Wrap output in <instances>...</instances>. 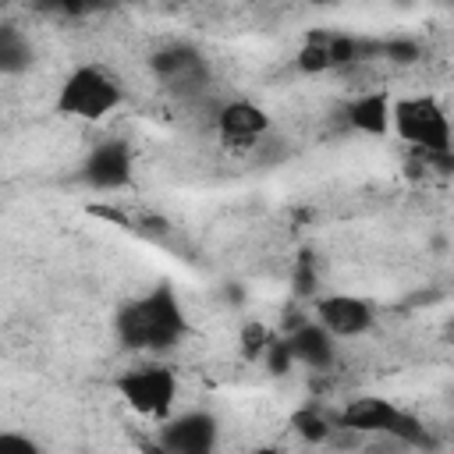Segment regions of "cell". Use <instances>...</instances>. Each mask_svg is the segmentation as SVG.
Here are the masks:
<instances>
[{
	"instance_id": "obj_1",
	"label": "cell",
	"mask_w": 454,
	"mask_h": 454,
	"mask_svg": "<svg viewBox=\"0 0 454 454\" xmlns=\"http://www.w3.org/2000/svg\"><path fill=\"white\" fill-rule=\"evenodd\" d=\"M114 333L124 351H138V355L174 351L188 333V316L177 291L163 280L145 294L124 301L114 312Z\"/></svg>"
},
{
	"instance_id": "obj_2",
	"label": "cell",
	"mask_w": 454,
	"mask_h": 454,
	"mask_svg": "<svg viewBox=\"0 0 454 454\" xmlns=\"http://www.w3.org/2000/svg\"><path fill=\"white\" fill-rule=\"evenodd\" d=\"M337 429L387 436V440H397L401 447H426L429 443V433H426L422 419L397 408L387 397H355V401H348L344 411L337 415Z\"/></svg>"
},
{
	"instance_id": "obj_3",
	"label": "cell",
	"mask_w": 454,
	"mask_h": 454,
	"mask_svg": "<svg viewBox=\"0 0 454 454\" xmlns=\"http://www.w3.org/2000/svg\"><path fill=\"white\" fill-rule=\"evenodd\" d=\"M124 103V89L117 74H110L99 64H78L57 92V114L74 117V121H103Z\"/></svg>"
},
{
	"instance_id": "obj_4",
	"label": "cell",
	"mask_w": 454,
	"mask_h": 454,
	"mask_svg": "<svg viewBox=\"0 0 454 454\" xmlns=\"http://www.w3.org/2000/svg\"><path fill=\"white\" fill-rule=\"evenodd\" d=\"M390 131H397L415 153H450V121L433 96H401L390 103Z\"/></svg>"
},
{
	"instance_id": "obj_5",
	"label": "cell",
	"mask_w": 454,
	"mask_h": 454,
	"mask_svg": "<svg viewBox=\"0 0 454 454\" xmlns=\"http://www.w3.org/2000/svg\"><path fill=\"white\" fill-rule=\"evenodd\" d=\"M117 397L145 419H167L177 401V376L170 365H131L114 380Z\"/></svg>"
},
{
	"instance_id": "obj_6",
	"label": "cell",
	"mask_w": 454,
	"mask_h": 454,
	"mask_svg": "<svg viewBox=\"0 0 454 454\" xmlns=\"http://www.w3.org/2000/svg\"><path fill=\"white\" fill-rule=\"evenodd\" d=\"M372 53L380 57V43H372V39H358V35L333 32V28H316V32H309L301 39V46L294 53V64L305 74H323V71H337V67L358 64V60H365Z\"/></svg>"
},
{
	"instance_id": "obj_7",
	"label": "cell",
	"mask_w": 454,
	"mask_h": 454,
	"mask_svg": "<svg viewBox=\"0 0 454 454\" xmlns=\"http://www.w3.org/2000/svg\"><path fill=\"white\" fill-rule=\"evenodd\" d=\"M149 71L156 74V82L181 99L199 96L209 85V64L206 57L192 46V43H167L149 57Z\"/></svg>"
},
{
	"instance_id": "obj_8",
	"label": "cell",
	"mask_w": 454,
	"mask_h": 454,
	"mask_svg": "<svg viewBox=\"0 0 454 454\" xmlns=\"http://www.w3.org/2000/svg\"><path fill=\"white\" fill-rule=\"evenodd\" d=\"M220 440V422L209 411H184L174 419H163L156 433L153 454H213Z\"/></svg>"
},
{
	"instance_id": "obj_9",
	"label": "cell",
	"mask_w": 454,
	"mask_h": 454,
	"mask_svg": "<svg viewBox=\"0 0 454 454\" xmlns=\"http://www.w3.org/2000/svg\"><path fill=\"white\" fill-rule=\"evenodd\" d=\"M135 163H131V145L124 138H106L89 149L82 160V181L96 192H121L131 184Z\"/></svg>"
},
{
	"instance_id": "obj_10",
	"label": "cell",
	"mask_w": 454,
	"mask_h": 454,
	"mask_svg": "<svg viewBox=\"0 0 454 454\" xmlns=\"http://www.w3.org/2000/svg\"><path fill=\"white\" fill-rule=\"evenodd\" d=\"M216 124V135L223 145H234V149H252L259 145L266 135H270V114L248 99H231L216 110L213 117Z\"/></svg>"
},
{
	"instance_id": "obj_11",
	"label": "cell",
	"mask_w": 454,
	"mask_h": 454,
	"mask_svg": "<svg viewBox=\"0 0 454 454\" xmlns=\"http://www.w3.org/2000/svg\"><path fill=\"white\" fill-rule=\"evenodd\" d=\"M316 323L337 337H358L372 326V305L355 294H323L316 298Z\"/></svg>"
},
{
	"instance_id": "obj_12",
	"label": "cell",
	"mask_w": 454,
	"mask_h": 454,
	"mask_svg": "<svg viewBox=\"0 0 454 454\" xmlns=\"http://www.w3.org/2000/svg\"><path fill=\"white\" fill-rule=\"evenodd\" d=\"M284 340H287L291 358L301 362V365H309V369H330L333 358H337V340H333L319 323H312V319L294 323V326L284 333Z\"/></svg>"
},
{
	"instance_id": "obj_13",
	"label": "cell",
	"mask_w": 454,
	"mask_h": 454,
	"mask_svg": "<svg viewBox=\"0 0 454 454\" xmlns=\"http://www.w3.org/2000/svg\"><path fill=\"white\" fill-rule=\"evenodd\" d=\"M390 96L387 92H362L344 106V117L362 135H387L390 131Z\"/></svg>"
},
{
	"instance_id": "obj_14",
	"label": "cell",
	"mask_w": 454,
	"mask_h": 454,
	"mask_svg": "<svg viewBox=\"0 0 454 454\" xmlns=\"http://www.w3.org/2000/svg\"><path fill=\"white\" fill-rule=\"evenodd\" d=\"M32 39L14 21H0V74H21L32 67Z\"/></svg>"
},
{
	"instance_id": "obj_15",
	"label": "cell",
	"mask_w": 454,
	"mask_h": 454,
	"mask_svg": "<svg viewBox=\"0 0 454 454\" xmlns=\"http://www.w3.org/2000/svg\"><path fill=\"white\" fill-rule=\"evenodd\" d=\"M291 429H294L305 443H326V440L333 436L337 426H333L323 411H316V408H301V411L291 415Z\"/></svg>"
},
{
	"instance_id": "obj_16",
	"label": "cell",
	"mask_w": 454,
	"mask_h": 454,
	"mask_svg": "<svg viewBox=\"0 0 454 454\" xmlns=\"http://www.w3.org/2000/svg\"><path fill=\"white\" fill-rule=\"evenodd\" d=\"M270 330L262 326V323H245V330H241V355L252 362V358H259L262 351H266V344H270Z\"/></svg>"
},
{
	"instance_id": "obj_17",
	"label": "cell",
	"mask_w": 454,
	"mask_h": 454,
	"mask_svg": "<svg viewBox=\"0 0 454 454\" xmlns=\"http://www.w3.org/2000/svg\"><path fill=\"white\" fill-rule=\"evenodd\" d=\"M294 294L298 298L316 294V259H312V252H301L298 255V266H294Z\"/></svg>"
},
{
	"instance_id": "obj_18",
	"label": "cell",
	"mask_w": 454,
	"mask_h": 454,
	"mask_svg": "<svg viewBox=\"0 0 454 454\" xmlns=\"http://www.w3.org/2000/svg\"><path fill=\"white\" fill-rule=\"evenodd\" d=\"M0 454H43V447L18 429H0Z\"/></svg>"
},
{
	"instance_id": "obj_19",
	"label": "cell",
	"mask_w": 454,
	"mask_h": 454,
	"mask_svg": "<svg viewBox=\"0 0 454 454\" xmlns=\"http://www.w3.org/2000/svg\"><path fill=\"white\" fill-rule=\"evenodd\" d=\"M380 57H390L394 64H411L422 57V50L411 39H387V43H380Z\"/></svg>"
},
{
	"instance_id": "obj_20",
	"label": "cell",
	"mask_w": 454,
	"mask_h": 454,
	"mask_svg": "<svg viewBox=\"0 0 454 454\" xmlns=\"http://www.w3.org/2000/svg\"><path fill=\"white\" fill-rule=\"evenodd\" d=\"M262 358H266V369L273 372V376H280V372H287L291 369V351H287V340L284 337H270V344H266V351H262Z\"/></svg>"
},
{
	"instance_id": "obj_21",
	"label": "cell",
	"mask_w": 454,
	"mask_h": 454,
	"mask_svg": "<svg viewBox=\"0 0 454 454\" xmlns=\"http://www.w3.org/2000/svg\"><path fill=\"white\" fill-rule=\"evenodd\" d=\"M252 454H284V450H277V447H255Z\"/></svg>"
}]
</instances>
